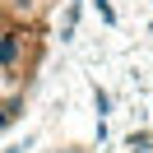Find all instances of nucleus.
Masks as SVG:
<instances>
[{
	"instance_id": "obj_1",
	"label": "nucleus",
	"mask_w": 153,
	"mask_h": 153,
	"mask_svg": "<svg viewBox=\"0 0 153 153\" xmlns=\"http://www.w3.org/2000/svg\"><path fill=\"white\" fill-rule=\"evenodd\" d=\"M19 60H23V42H19V33H14V28H0V65H19Z\"/></svg>"
},
{
	"instance_id": "obj_2",
	"label": "nucleus",
	"mask_w": 153,
	"mask_h": 153,
	"mask_svg": "<svg viewBox=\"0 0 153 153\" xmlns=\"http://www.w3.org/2000/svg\"><path fill=\"white\" fill-rule=\"evenodd\" d=\"M19 111H23L19 102H0V130H5V125H10V121H14V116H19Z\"/></svg>"
},
{
	"instance_id": "obj_4",
	"label": "nucleus",
	"mask_w": 153,
	"mask_h": 153,
	"mask_svg": "<svg viewBox=\"0 0 153 153\" xmlns=\"http://www.w3.org/2000/svg\"><path fill=\"white\" fill-rule=\"evenodd\" d=\"M23 149H28V139H23V144H10V149H5V153H23Z\"/></svg>"
},
{
	"instance_id": "obj_5",
	"label": "nucleus",
	"mask_w": 153,
	"mask_h": 153,
	"mask_svg": "<svg viewBox=\"0 0 153 153\" xmlns=\"http://www.w3.org/2000/svg\"><path fill=\"white\" fill-rule=\"evenodd\" d=\"M65 153H79V149H65Z\"/></svg>"
},
{
	"instance_id": "obj_3",
	"label": "nucleus",
	"mask_w": 153,
	"mask_h": 153,
	"mask_svg": "<svg viewBox=\"0 0 153 153\" xmlns=\"http://www.w3.org/2000/svg\"><path fill=\"white\" fill-rule=\"evenodd\" d=\"M97 14H102L107 23H116V10H111V0H97Z\"/></svg>"
}]
</instances>
